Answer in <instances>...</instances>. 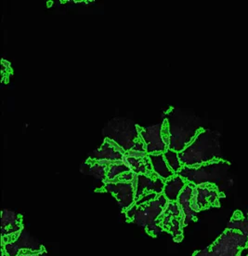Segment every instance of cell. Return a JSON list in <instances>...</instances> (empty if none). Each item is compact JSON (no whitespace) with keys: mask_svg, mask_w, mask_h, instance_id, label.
Here are the masks:
<instances>
[{"mask_svg":"<svg viewBox=\"0 0 248 256\" xmlns=\"http://www.w3.org/2000/svg\"><path fill=\"white\" fill-rule=\"evenodd\" d=\"M195 186L192 182H188L186 186L182 190L181 195L179 196V198L177 202L179 204L181 210V212L183 214L184 219V226H187L189 222L195 220L196 212L193 210L192 202H193V196Z\"/></svg>","mask_w":248,"mask_h":256,"instance_id":"52a82bcc","label":"cell"},{"mask_svg":"<svg viewBox=\"0 0 248 256\" xmlns=\"http://www.w3.org/2000/svg\"><path fill=\"white\" fill-rule=\"evenodd\" d=\"M103 190L114 195L124 210H127L135 204L134 182H105Z\"/></svg>","mask_w":248,"mask_h":256,"instance_id":"5b68a950","label":"cell"},{"mask_svg":"<svg viewBox=\"0 0 248 256\" xmlns=\"http://www.w3.org/2000/svg\"><path fill=\"white\" fill-rule=\"evenodd\" d=\"M168 203L167 198L162 194L150 202L141 205L134 204L125 210L128 221L144 228L152 236H158L164 231L158 226L157 221Z\"/></svg>","mask_w":248,"mask_h":256,"instance_id":"6da1fadb","label":"cell"},{"mask_svg":"<svg viewBox=\"0 0 248 256\" xmlns=\"http://www.w3.org/2000/svg\"><path fill=\"white\" fill-rule=\"evenodd\" d=\"M152 168L154 174L160 177L164 181H167L170 179L172 176H175L172 170L169 168L168 163L166 162V158L164 156V153L162 154H152L149 155Z\"/></svg>","mask_w":248,"mask_h":256,"instance_id":"30bf717a","label":"cell"},{"mask_svg":"<svg viewBox=\"0 0 248 256\" xmlns=\"http://www.w3.org/2000/svg\"><path fill=\"white\" fill-rule=\"evenodd\" d=\"M165 182L160 177L154 174V172L150 174L137 176L135 180V202L144 196L149 194L162 195L164 192Z\"/></svg>","mask_w":248,"mask_h":256,"instance_id":"3957f363","label":"cell"},{"mask_svg":"<svg viewBox=\"0 0 248 256\" xmlns=\"http://www.w3.org/2000/svg\"><path fill=\"white\" fill-rule=\"evenodd\" d=\"M21 230H22L21 217L12 212L3 210L2 219H1L2 238L20 234Z\"/></svg>","mask_w":248,"mask_h":256,"instance_id":"ba28073f","label":"cell"},{"mask_svg":"<svg viewBox=\"0 0 248 256\" xmlns=\"http://www.w3.org/2000/svg\"><path fill=\"white\" fill-rule=\"evenodd\" d=\"M123 162L136 176L150 174L153 172L152 164L147 153L128 151L124 156Z\"/></svg>","mask_w":248,"mask_h":256,"instance_id":"8992f818","label":"cell"},{"mask_svg":"<svg viewBox=\"0 0 248 256\" xmlns=\"http://www.w3.org/2000/svg\"><path fill=\"white\" fill-rule=\"evenodd\" d=\"M158 226L163 231L171 234L176 242L182 240V230L184 226L183 214L178 202H168L164 212L158 218Z\"/></svg>","mask_w":248,"mask_h":256,"instance_id":"7a4b0ae2","label":"cell"},{"mask_svg":"<svg viewBox=\"0 0 248 256\" xmlns=\"http://www.w3.org/2000/svg\"><path fill=\"white\" fill-rule=\"evenodd\" d=\"M188 182H186V180L182 176L175 174L165 182L163 195L167 198L168 202H177L179 196L181 195L182 190L186 186Z\"/></svg>","mask_w":248,"mask_h":256,"instance_id":"9c48e42d","label":"cell"},{"mask_svg":"<svg viewBox=\"0 0 248 256\" xmlns=\"http://www.w3.org/2000/svg\"><path fill=\"white\" fill-rule=\"evenodd\" d=\"M219 192L213 184H198L194 190L192 202L193 210L198 212L203 209L219 206Z\"/></svg>","mask_w":248,"mask_h":256,"instance_id":"277c9868","label":"cell"},{"mask_svg":"<svg viewBox=\"0 0 248 256\" xmlns=\"http://www.w3.org/2000/svg\"><path fill=\"white\" fill-rule=\"evenodd\" d=\"M130 168L124 163V162H112L108 166L107 176L105 182H114L123 174L129 172Z\"/></svg>","mask_w":248,"mask_h":256,"instance_id":"8fae6325","label":"cell"},{"mask_svg":"<svg viewBox=\"0 0 248 256\" xmlns=\"http://www.w3.org/2000/svg\"><path fill=\"white\" fill-rule=\"evenodd\" d=\"M164 156L166 158V162L168 163L169 168L172 170V172H174L175 174H178L181 172V168H183L179 153L174 150L168 149L164 153Z\"/></svg>","mask_w":248,"mask_h":256,"instance_id":"7c38bea8","label":"cell"}]
</instances>
